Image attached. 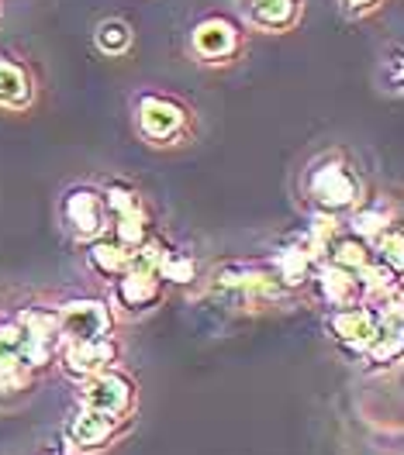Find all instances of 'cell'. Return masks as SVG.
I'll list each match as a JSON object with an SVG mask.
<instances>
[{
  "label": "cell",
  "instance_id": "obj_1",
  "mask_svg": "<svg viewBox=\"0 0 404 455\" xmlns=\"http://www.w3.org/2000/svg\"><path fill=\"white\" fill-rule=\"evenodd\" d=\"M308 197L321 207V214H339V211H352L360 204V180L352 176L346 163H318L315 170L304 180Z\"/></svg>",
  "mask_w": 404,
  "mask_h": 455
},
{
  "label": "cell",
  "instance_id": "obj_2",
  "mask_svg": "<svg viewBox=\"0 0 404 455\" xmlns=\"http://www.w3.org/2000/svg\"><path fill=\"white\" fill-rule=\"evenodd\" d=\"M59 339L66 345L73 341H97L111 339V307L104 300H69L56 311Z\"/></svg>",
  "mask_w": 404,
  "mask_h": 455
},
{
  "label": "cell",
  "instance_id": "obj_3",
  "mask_svg": "<svg viewBox=\"0 0 404 455\" xmlns=\"http://www.w3.org/2000/svg\"><path fill=\"white\" fill-rule=\"evenodd\" d=\"M62 221L73 231V238L80 242H93L108 231V207H104V194L90 190V187H73L62 197Z\"/></svg>",
  "mask_w": 404,
  "mask_h": 455
},
{
  "label": "cell",
  "instance_id": "obj_4",
  "mask_svg": "<svg viewBox=\"0 0 404 455\" xmlns=\"http://www.w3.org/2000/svg\"><path fill=\"white\" fill-rule=\"evenodd\" d=\"M132 400H135L132 379L115 370H104L97 372V376L80 379V407L108 411V414H121L125 418L132 411Z\"/></svg>",
  "mask_w": 404,
  "mask_h": 455
},
{
  "label": "cell",
  "instance_id": "obj_5",
  "mask_svg": "<svg viewBox=\"0 0 404 455\" xmlns=\"http://www.w3.org/2000/svg\"><path fill=\"white\" fill-rule=\"evenodd\" d=\"M376 317L367 304H352V307H335L328 314V331L339 345H346L349 352H363L376 335Z\"/></svg>",
  "mask_w": 404,
  "mask_h": 455
},
{
  "label": "cell",
  "instance_id": "obj_6",
  "mask_svg": "<svg viewBox=\"0 0 404 455\" xmlns=\"http://www.w3.org/2000/svg\"><path fill=\"white\" fill-rule=\"evenodd\" d=\"M117 359V345L111 339H97V341H73L62 348V370L73 379H87L97 372L111 370Z\"/></svg>",
  "mask_w": 404,
  "mask_h": 455
},
{
  "label": "cell",
  "instance_id": "obj_7",
  "mask_svg": "<svg viewBox=\"0 0 404 455\" xmlns=\"http://www.w3.org/2000/svg\"><path fill=\"white\" fill-rule=\"evenodd\" d=\"M121 414H108V411H90L84 407L69 425H66V438L77 449H104L117 431H121Z\"/></svg>",
  "mask_w": 404,
  "mask_h": 455
},
{
  "label": "cell",
  "instance_id": "obj_8",
  "mask_svg": "<svg viewBox=\"0 0 404 455\" xmlns=\"http://www.w3.org/2000/svg\"><path fill=\"white\" fill-rule=\"evenodd\" d=\"M163 297V280L156 273H142V269H125L115 276V304L125 307L128 314H139L156 307V300Z\"/></svg>",
  "mask_w": 404,
  "mask_h": 455
},
{
  "label": "cell",
  "instance_id": "obj_9",
  "mask_svg": "<svg viewBox=\"0 0 404 455\" xmlns=\"http://www.w3.org/2000/svg\"><path fill=\"white\" fill-rule=\"evenodd\" d=\"M139 128H142L145 139H152V142H170L183 128V111L176 108L174 100L142 97V104H139Z\"/></svg>",
  "mask_w": 404,
  "mask_h": 455
},
{
  "label": "cell",
  "instance_id": "obj_10",
  "mask_svg": "<svg viewBox=\"0 0 404 455\" xmlns=\"http://www.w3.org/2000/svg\"><path fill=\"white\" fill-rule=\"evenodd\" d=\"M238 49V31L225 18H207L194 28V52L204 62H225Z\"/></svg>",
  "mask_w": 404,
  "mask_h": 455
},
{
  "label": "cell",
  "instance_id": "obj_11",
  "mask_svg": "<svg viewBox=\"0 0 404 455\" xmlns=\"http://www.w3.org/2000/svg\"><path fill=\"white\" fill-rule=\"evenodd\" d=\"M318 293H321V300H325L332 311H335V307H352V304L363 300L356 273L339 269V266H332V262L318 269Z\"/></svg>",
  "mask_w": 404,
  "mask_h": 455
},
{
  "label": "cell",
  "instance_id": "obj_12",
  "mask_svg": "<svg viewBox=\"0 0 404 455\" xmlns=\"http://www.w3.org/2000/svg\"><path fill=\"white\" fill-rule=\"evenodd\" d=\"M301 0H249V21L256 28L284 31L297 21Z\"/></svg>",
  "mask_w": 404,
  "mask_h": 455
},
{
  "label": "cell",
  "instance_id": "obj_13",
  "mask_svg": "<svg viewBox=\"0 0 404 455\" xmlns=\"http://www.w3.org/2000/svg\"><path fill=\"white\" fill-rule=\"evenodd\" d=\"M90 266L101 273V276H108V280H115V276H121L125 269H128V259H132V249H125L117 238H111V235H101V238H93L90 242Z\"/></svg>",
  "mask_w": 404,
  "mask_h": 455
},
{
  "label": "cell",
  "instance_id": "obj_14",
  "mask_svg": "<svg viewBox=\"0 0 404 455\" xmlns=\"http://www.w3.org/2000/svg\"><path fill=\"white\" fill-rule=\"evenodd\" d=\"M28 104H31V76L21 66L0 59V108L21 111Z\"/></svg>",
  "mask_w": 404,
  "mask_h": 455
},
{
  "label": "cell",
  "instance_id": "obj_15",
  "mask_svg": "<svg viewBox=\"0 0 404 455\" xmlns=\"http://www.w3.org/2000/svg\"><path fill=\"white\" fill-rule=\"evenodd\" d=\"M311 252L301 245H290V249H280L277 259H273V276L280 280V286H297L311 276Z\"/></svg>",
  "mask_w": 404,
  "mask_h": 455
},
{
  "label": "cell",
  "instance_id": "obj_16",
  "mask_svg": "<svg viewBox=\"0 0 404 455\" xmlns=\"http://www.w3.org/2000/svg\"><path fill=\"white\" fill-rule=\"evenodd\" d=\"M328 262L332 266H339V269H349V273H360L374 252H370V242H363L360 235H343V238H332V245H328Z\"/></svg>",
  "mask_w": 404,
  "mask_h": 455
},
{
  "label": "cell",
  "instance_id": "obj_17",
  "mask_svg": "<svg viewBox=\"0 0 404 455\" xmlns=\"http://www.w3.org/2000/svg\"><path fill=\"white\" fill-rule=\"evenodd\" d=\"M93 42H97V49H101L104 56H125L128 45H132V28H128L121 18H108V21L97 25Z\"/></svg>",
  "mask_w": 404,
  "mask_h": 455
},
{
  "label": "cell",
  "instance_id": "obj_18",
  "mask_svg": "<svg viewBox=\"0 0 404 455\" xmlns=\"http://www.w3.org/2000/svg\"><path fill=\"white\" fill-rule=\"evenodd\" d=\"M21 328H25V335L31 339H45V341H62L59 339V321H56V311H49V307H25V311L14 317Z\"/></svg>",
  "mask_w": 404,
  "mask_h": 455
},
{
  "label": "cell",
  "instance_id": "obj_19",
  "mask_svg": "<svg viewBox=\"0 0 404 455\" xmlns=\"http://www.w3.org/2000/svg\"><path fill=\"white\" fill-rule=\"evenodd\" d=\"M387 225H391V221H387L384 207H360V204L352 207V221H349V228H352V235H360L363 242H374Z\"/></svg>",
  "mask_w": 404,
  "mask_h": 455
},
{
  "label": "cell",
  "instance_id": "obj_20",
  "mask_svg": "<svg viewBox=\"0 0 404 455\" xmlns=\"http://www.w3.org/2000/svg\"><path fill=\"white\" fill-rule=\"evenodd\" d=\"M156 276L159 280H170V283H190L198 276V266H194L190 256H180V252L166 249V256L159 259V266H156Z\"/></svg>",
  "mask_w": 404,
  "mask_h": 455
},
{
  "label": "cell",
  "instance_id": "obj_21",
  "mask_svg": "<svg viewBox=\"0 0 404 455\" xmlns=\"http://www.w3.org/2000/svg\"><path fill=\"white\" fill-rule=\"evenodd\" d=\"M104 207H108V214L125 218V214L142 211V200H139V194H135L132 187H125V183H111V187L104 190Z\"/></svg>",
  "mask_w": 404,
  "mask_h": 455
},
{
  "label": "cell",
  "instance_id": "obj_22",
  "mask_svg": "<svg viewBox=\"0 0 404 455\" xmlns=\"http://www.w3.org/2000/svg\"><path fill=\"white\" fill-rule=\"evenodd\" d=\"M21 345H25V328L18 321H4L0 324V366L4 363H18Z\"/></svg>",
  "mask_w": 404,
  "mask_h": 455
},
{
  "label": "cell",
  "instance_id": "obj_23",
  "mask_svg": "<svg viewBox=\"0 0 404 455\" xmlns=\"http://www.w3.org/2000/svg\"><path fill=\"white\" fill-rule=\"evenodd\" d=\"M28 370H21L18 363H4L0 366V394H14V390H25L28 387Z\"/></svg>",
  "mask_w": 404,
  "mask_h": 455
},
{
  "label": "cell",
  "instance_id": "obj_24",
  "mask_svg": "<svg viewBox=\"0 0 404 455\" xmlns=\"http://www.w3.org/2000/svg\"><path fill=\"white\" fill-rule=\"evenodd\" d=\"M376 0H346V7H352V11H367V7H374Z\"/></svg>",
  "mask_w": 404,
  "mask_h": 455
}]
</instances>
